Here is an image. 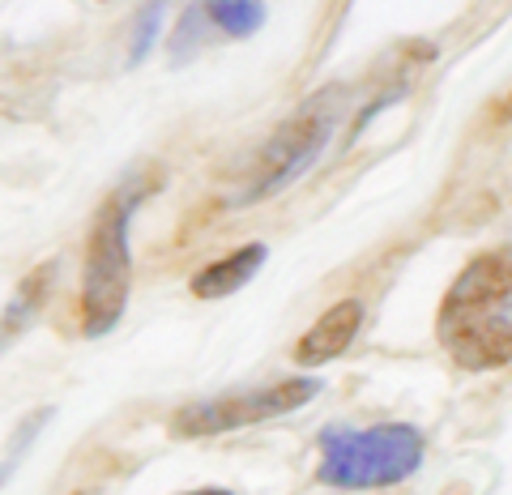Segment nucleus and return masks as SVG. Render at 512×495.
I'll return each mask as SVG.
<instances>
[{"label":"nucleus","instance_id":"obj_1","mask_svg":"<svg viewBox=\"0 0 512 495\" xmlns=\"http://www.w3.org/2000/svg\"><path fill=\"white\" fill-rule=\"evenodd\" d=\"M436 338L466 372L512 363V244L478 252L453 278L436 312Z\"/></svg>","mask_w":512,"mask_h":495},{"label":"nucleus","instance_id":"obj_2","mask_svg":"<svg viewBox=\"0 0 512 495\" xmlns=\"http://www.w3.org/2000/svg\"><path fill=\"white\" fill-rule=\"evenodd\" d=\"M158 188L154 175L116 188L103 210L94 214V227L86 239V278H82V329L86 338H103L120 325L128 308V282H133V252H128V227L133 210Z\"/></svg>","mask_w":512,"mask_h":495},{"label":"nucleus","instance_id":"obj_3","mask_svg":"<svg viewBox=\"0 0 512 495\" xmlns=\"http://www.w3.org/2000/svg\"><path fill=\"white\" fill-rule=\"evenodd\" d=\"M423 461V431L410 423L333 427L320 436V483L338 491H372L410 478Z\"/></svg>","mask_w":512,"mask_h":495},{"label":"nucleus","instance_id":"obj_4","mask_svg":"<svg viewBox=\"0 0 512 495\" xmlns=\"http://www.w3.org/2000/svg\"><path fill=\"white\" fill-rule=\"evenodd\" d=\"M316 393H320V380L303 376V380H278V385L210 397V402L175 410L171 431L184 440L218 436V431H235V427H248V423H265V419H278V414H291L299 406H308Z\"/></svg>","mask_w":512,"mask_h":495},{"label":"nucleus","instance_id":"obj_5","mask_svg":"<svg viewBox=\"0 0 512 495\" xmlns=\"http://www.w3.org/2000/svg\"><path fill=\"white\" fill-rule=\"evenodd\" d=\"M329 133H333V111L325 99H312L308 107H299L295 116L265 141V150L252 167L248 193L239 201H261L269 193H278V188H286L320 150H325Z\"/></svg>","mask_w":512,"mask_h":495},{"label":"nucleus","instance_id":"obj_6","mask_svg":"<svg viewBox=\"0 0 512 495\" xmlns=\"http://www.w3.org/2000/svg\"><path fill=\"white\" fill-rule=\"evenodd\" d=\"M359 325H363V303H359V299L333 303V308H329V312L320 316V321L299 338L295 359H299L303 367H320V363L338 359L342 350H350V342H355Z\"/></svg>","mask_w":512,"mask_h":495},{"label":"nucleus","instance_id":"obj_7","mask_svg":"<svg viewBox=\"0 0 512 495\" xmlns=\"http://www.w3.org/2000/svg\"><path fill=\"white\" fill-rule=\"evenodd\" d=\"M265 244H244L235 248L231 257H222L214 265H205L197 278H192V295L197 299H222V295H235L244 282H252V274L265 265Z\"/></svg>","mask_w":512,"mask_h":495},{"label":"nucleus","instance_id":"obj_8","mask_svg":"<svg viewBox=\"0 0 512 495\" xmlns=\"http://www.w3.org/2000/svg\"><path fill=\"white\" fill-rule=\"evenodd\" d=\"M56 278V265H39L35 274H26L18 282V291L13 299L5 303V312H0V350H5L13 338H22V333L35 325V316L43 312V299H47V286Z\"/></svg>","mask_w":512,"mask_h":495},{"label":"nucleus","instance_id":"obj_9","mask_svg":"<svg viewBox=\"0 0 512 495\" xmlns=\"http://www.w3.org/2000/svg\"><path fill=\"white\" fill-rule=\"evenodd\" d=\"M205 18H210L222 35H256V26L265 22V9L261 5H248V0H222V5H205Z\"/></svg>","mask_w":512,"mask_h":495},{"label":"nucleus","instance_id":"obj_10","mask_svg":"<svg viewBox=\"0 0 512 495\" xmlns=\"http://www.w3.org/2000/svg\"><path fill=\"white\" fill-rule=\"evenodd\" d=\"M158 22H163V5H150L146 13H141V26H137V43H133V60L146 56V47H150V35L158 30Z\"/></svg>","mask_w":512,"mask_h":495},{"label":"nucleus","instance_id":"obj_11","mask_svg":"<svg viewBox=\"0 0 512 495\" xmlns=\"http://www.w3.org/2000/svg\"><path fill=\"white\" fill-rule=\"evenodd\" d=\"M188 495H235V491H222V487H205V491H188Z\"/></svg>","mask_w":512,"mask_h":495}]
</instances>
